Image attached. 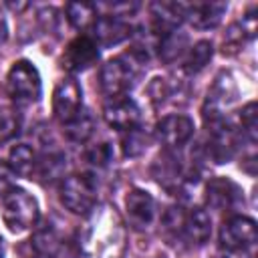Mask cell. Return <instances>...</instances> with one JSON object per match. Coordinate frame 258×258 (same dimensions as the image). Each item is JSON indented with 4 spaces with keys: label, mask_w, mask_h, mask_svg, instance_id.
Listing matches in <instances>:
<instances>
[{
    "label": "cell",
    "mask_w": 258,
    "mask_h": 258,
    "mask_svg": "<svg viewBox=\"0 0 258 258\" xmlns=\"http://www.w3.org/2000/svg\"><path fill=\"white\" fill-rule=\"evenodd\" d=\"M81 252L85 258H121L125 252V226L111 206L97 208L81 232Z\"/></svg>",
    "instance_id": "6da1fadb"
},
{
    "label": "cell",
    "mask_w": 258,
    "mask_h": 258,
    "mask_svg": "<svg viewBox=\"0 0 258 258\" xmlns=\"http://www.w3.org/2000/svg\"><path fill=\"white\" fill-rule=\"evenodd\" d=\"M2 220L4 226L14 234L28 232L38 220L36 200L28 191L14 187L2 198Z\"/></svg>",
    "instance_id": "7a4b0ae2"
},
{
    "label": "cell",
    "mask_w": 258,
    "mask_h": 258,
    "mask_svg": "<svg viewBox=\"0 0 258 258\" xmlns=\"http://www.w3.org/2000/svg\"><path fill=\"white\" fill-rule=\"evenodd\" d=\"M8 97L18 105H30L40 99L42 85L36 67L28 60H16L6 77Z\"/></svg>",
    "instance_id": "3957f363"
},
{
    "label": "cell",
    "mask_w": 258,
    "mask_h": 258,
    "mask_svg": "<svg viewBox=\"0 0 258 258\" xmlns=\"http://www.w3.org/2000/svg\"><path fill=\"white\" fill-rule=\"evenodd\" d=\"M60 202L62 206L77 214L85 216L95 210L97 204V185L91 175L87 173H73L60 183Z\"/></svg>",
    "instance_id": "277c9868"
},
{
    "label": "cell",
    "mask_w": 258,
    "mask_h": 258,
    "mask_svg": "<svg viewBox=\"0 0 258 258\" xmlns=\"http://www.w3.org/2000/svg\"><path fill=\"white\" fill-rule=\"evenodd\" d=\"M135 79H137V67L131 60H127L125 56L107 60L101 67V75H99L101 89L113 99L123 97L133 87Z\"/></svg>",
    "instance_id": "5b68a950"
},
{
    "label": "cell",
    "mask_w": 258,
    "mask_h": 258,
    "mask_svg": "<svg viewBox=\"0 0 258 258\" xmlns=\"http://www.w3.org/2000/svg\"><path fill=\"white\" fill-rule=\"evenodd\" d=\"M236 97H238V89H236V83H234L232 75L230 73H220L216 77L212 89L208 91V97H206V103H204V109H202L206 125L222 121L224 111L234 105Z\"/></svg>",
    "instance_id": "8992f818"
},
{
    "label": "cell",
    "mask_w": 258,
    "mask_h": 258,
    "mask_svg": "<svg viewBox=\"0 0 258 258\" xmlns=\"http://www.w3.org/2000/svg\"><path fill=\"white\" fill-rule=\"evenodd\" d=\"M256 242V224L246 216H232L220 228V246L228 252H246Z\"/></svg>",
    "instance_id": "52a82bcc"
},
{
    "label": "cell",
    "mask_w": 258,
    "mask_h": 258,
    "mask_svg": "<svg viewBox=\"0 0 258 258\" xmlns=\"http://www.w3.org/2000/svg\"><path fill=\"white\" fill-rule=\"evenodd\" d=\"M83 97V91H81V85L69 77V79H62L58 81V85L54 87V93H52V113L54 117L67 125L71 119H75L81 111V99Z\"/></svg>",
    "instance_id": "ba28073f"
},
{
    "label": "cell",
    "mask_w": 258,
    "mask_h": 258,
    "mask_svg": "<svg viewBox=\"0 0 258 258\" xmlns=\"http://www.w3.org/2000/svg\"><path fill=\"white\" fill-rule=\"evenodd\" d=\"M97 58H99L97 42L89 36H77L64 48L60 64L69 73H81V71H87L91 64H95Z\"/></svg>",
    "instance_id": "9c48e42d"
},
{
    "label": "cell",
    "mask_w": 258,
    "mask_h": 258,
    "mask_svg": "<svg viewBox=\"0 0 258 258\" xmlns=\"http://www.w3.org/2000/svg\"><path fill=\"white\" fill-rule=\"evenodd\" d=\"M155 133H157V139L165 147L175 149V147H181L183 143H187L189 137L194 135V121L185 115H179V113L165 115L157 123Z\"/></svg>",
    "instance_id": "30bf717a"
},
{
    "label": "cell",
    "mask_w": 258,
    "mask_h": 258,
    "mask_svg": "<svg viewBox=\"0 0 258 258\" xmlns=\"http://www.w3.org/2000/svg\"><path fill=\"white\" fill-rule=\"evenodd\" d=\"M103 115H105V121L119 131H129L133 127H139V121H141V111L137 103L125 95L109 101L103 109Z\"/></svg>",
    "instance_id": "8fae6325"
},
{
    "label": "cell",
    "mask_w": 258,
    "mask_h": 258,
    "mask_svg": "<svg viewBox=\"0 0 258 258\" xmlns=\"http://www.w3.org/2000/svg\"><path fill=\"white\" fill-rule=\"evenodd\" d=\"M242 202V189L228 177H214L206 185V204L218 212L234 210Z\"/></svg>",
    "instance_id": "7c38bea8"
},
{
    "label": "cell",
    "mask_w": 258,
    "mask_h": 258,
    "mask_svg": "<svg viewBox=\"0 0 258 258\" xmlns=\"http://www.w3.org/2000/svg\"><path fill=\"white\" fill-rule=\"evenodd\" d=\"M210 127V141H208V155L216 161V163H224L228 161L238 145V137L236 131L226 123V119L216 121Z\"/></svg>",
    "instance_id": "4fadbf2b"
},
{
    "label": "cell",
    "mask_w": 258,
    "mask_h": 258,
    "mask_svg": "<svg viewBox=\"0 0 258 258\" xmlns=\"http://www.w3.org/2000/svg\"><path fill=\"white\" fill-rule=\"evenodd\" d=\"M125 210H127V218L129 224L135 230H145L151 226L153 218H155V202L153 198L145 191V189H131L125 198Z\"/></svg>",
    "instance_id": "5bb4252c"
},
{
    "label": "cell",
    "mask_w": 258,
    "mask_h": 258,
    "mask_svg": "<svg viewBox=\"0 0 258 258\" xmlns=\"http://www.w3.org/2000/svg\"><path fill=\"white\" fill-rule=\"evenodd\" d=\"M228 4L224 2H194L183 4V20H187L194 28L206 30L214 28L222 22V16L226 14Z\"/></svg>",
    "instance_id": "9a60e30c"
},
{
    "label": "cell",
    "mask_w": 258,
    "mask_h": 258,
    "mask_svg": "<svg viewBox=\"0 0 258 258\" xmlns=\"http://www.w3.org/2000/svg\"><path fill=\"white\" fill-rule=\"evenodd\" d=\"M181 20H183L181 2H157L151 6V32L157 38L175 32Z\"/></svg>",
    "instance_id": "2e32d148"
},
{
    "label": "cell",
    "mask_w": 258,
    "mask_h": 258,
    "mask_svg": "<svg viewBox=\"0 0 258 258\" xmlns=\"http://www.w3.org/2000/svg\"><path fill=\"white\" fill-rule=\"evenodd\" d=\"M212 234V218L204 208H194L185 214L183 226H181V236L191 244V246H204L210 240Z\"/></svg>",
    "instance_id": "e0dca14e"
},
{
    "label": "cell",
    "mask_w": 258,
    "mask_h": 258,
    "mask_svg": "<svg viewBox=\"0 0 258 258\" xmlns=\"http://www.w3.org/2000/svg\"><path fill=\"white\" fill-rule=\"evenodd\" d=\"M93 28H95V38L101 46L119 44L131 36L129 22L125 18H117V16H101V18H97Z\"/></svg>",
    "instance_id": "ac0fdd59"
},
{
    "label": "cell",
    "mask_w": 258,
    "mask_h": 258,
    "mask_svg": "<svg viewBox=\"0 0 258 258\" xmlns=\"http://www.w3.org/2000/svg\"><path fill=\"white\" fill-rule=\"evenodd\" d=\"M256 32V16L246 14L240 22H234L224 36V52H236Z\"/></svg>",
    "instance_id": "d6986e66"
},
{
    "label": "cell",
    "mask_w": 258,
    "mask_h": 258,
    "mask_svg": "<svg viewBox=\"0 0 258 258\" xmlns=\"http://www.w3.org/2000/svg\"><path fill=\"white\" fill-rule=\"evenodd\" d=\"M8 165L10 169L16 173V175H22V177H30L34 171H36V165H38V159H36V153L30 145L26 143H18L10 149V155H8Z\"/></svg>",
    "instance_id": "ffe728a7"
},
{
    "label": "cell",
    "mask_w": 258,
    "mask_h": 258,
    "mask_svg": "<svg viewBox=\"0 0 258 258\" xmlns=\"http://www.w3.org/2000/svg\"><path fill=\"white\" fill-rule=\"evenodd\" d=\"M67 18L71 22V26H75L77 30H87L91 26H95L97 22V6L89 4V2H71L67 4Z\"/></svg>",
    "instance_id": "44dd1931"
},
{
    "label": "cell",
    "mask_w": 258,
    "mask_h": 258,
    "mask_svg": "<svg viewBox=\"0 0 258 258\" xmlns=\"http://www.w3.org/2000/svg\"><path fill=\"white\" fill-rule=\"evenodd\" d=\"M64 127V135L75 141V143H85L91 135H93V129H95V121H93V115L85 109L79 111V115L75 119H71Z\"/></svg>",
    "instance_id": "7402d4cb"
},
{
    "label": "cell",
    "mask_w": 258,
    "mask_h": 258,
    "mask_svg": "<svg viewBox=\"0 0 258 258\" xmlns=\"http://www.w3.org/2000/svg\"><path fill=\"white\" fill-rule=\"evenodd\" d=\"M212 54H214V46H212L210 40H200V42H196V44L189 48V52H187V56H185V60H183V71H185L187 75L200 73V71L212 60Z\"/></svg>",
    "instance_id": "603a6c76"
},
{
    "label": "cell",
    "mask_w": 258,
    "mask_h": 258,
    "mask_svg": "<svg viewBox=\"0 0 258 258\" xmlns=\"http://www.w3.org/2000/svg\"><path fill=\"white\" fill-rule=\"evenodd\" d=\"M187 44V36L183 32H171V34H165L159 38L157 42V48H159V58L165 60V62H173L185 48Z\"/></svg>",
    "instance_id": "cb8c5ba5"
},
{
    "label": "cell",
    "mask_w": 258,
    "mask_h": 258,
    "mask_svg": "<svg viewBox=\"0 0 258 258\" xmlns=\"http://www.w3.org/2000/svg\"><path fill=\"white\" fill-rule=\"evenodd\" d=\"M153 175L159 183H163L165 187H169V183H177V177H179V163L175 161L173 155H159L153 163Z\"/></svg>",
    "instance_id": "d4e9b609"
},
{
    "label": "cell",
    "mask_w": 258,
    "mask_h": 258,
    "mask_svg": "<svg viewBox=\"0 0 258 258\" xmlns=\"http://www.w3.org/2000/svg\"><path fill=\"white\" fill-rule=\"evenodd\" d=\"M20 131V117L10 107H0V147L12 141Z\"/></svg>",
    "instance_id": "484cf974"
},
{
    "label": "cell",
    "mask_w": 258,
    "mask_h": 258,
    "mask_svg": "<svg viewBox=\"0 0 258 258\" xmlns=\"http://www.w3.org/2000/svg\"><path fill=\"white\" fill-rule=\"evenodd\" d=\"M121 147L127 157H137L147 149V135L139 127H133L125 131V137L121 139Z\"/></svg>",
    "instance_id": "4316f807"
},
{
    "label": "cell",
    "mask_w": 258,
    "mask_h": 258,
    "mask_svg": "<svg viewBox=\"0 0 258 258\" xmlns=\"http://www.w3.org/2000/svg\"><path fill=\"white\" fill-rule=\"evenodd\" d=\"M64 165H67V159H64L62 153H48V155H44L38 161L36 171H38L40 177H44V179L50 181V179H54V177H58L62 173Z\"/></svg>",
    "instance_id": "83f0119b"
},
{
    "label": "cell",
    "mask_w": 258,
    "mask_h": 258,
    "mask_svg": "<svg viewBox=\"0 0 258 258\" xmlns=\"http://www.w3.org/2000/svg\"><path fill=\"white\" fill-rule=\"evenodd\" d=\"M183 218H185V212L179 208V206H171L165 210L163 218H161V224H163V230L171 236H181V226H183Z\"/></svg>",
    "instance_id": "f1b7e54d"
},
{
    "label": "cell",
    "mask_w": 258,
    "mask_h": 258,
    "mask_svg": "<svg viewBox=\"0 0 258 258\" xmlns=\"http://www.w3.org/2000/svg\"><path fill=\"white\" fill-rule=\"evenodd\" d=\"M240 121H242V129L246 131V135L250 137V141L254 143L256 141V135H258V123H256V103H248L242 113H240Z\"/></svg>",
    "instance_id": "f546056e"
},
{
    "label": "cell",
    "mask_w": 258,
    "mask_h": 258,
    "mask_svg": "<svg viewBox=\"0 0 258 258\" xmlns=\"http://www.w3.org/2000/svg\"><path fill=\"white\" fill-rule=\"evenodd\" d=\"M87 159H89L91 163H95V165H105V163L111 159V145H109L107 141L93 145V147L87 151Z\"/></svg>",
    "instance_id": "4dcf8cb0"
},
{
    "label": "cell",
    "mask_w": 258,
    "mask_h": 258,
    "mask_svg": "<svg viewBox=\"0 0 258 258\" xmlns=\"http://www.w3.org/2000/svg\"><path fill=\"white\" fill-rule=\"evenodd\" d=\"M14 175L16 173L10 169V165L0 159V198H4L8 191L14 189Z\"/></svg>",
    "instance_id": "1f68e13d"
},
{
    "label": "cell",
    "mask_w": 258,
    "mask_h": 258,
    "mask_svg": "<svg viewBox=\"0 0 258 258\" xmlns=\"http://www.w3.org/2000/svg\"><path fill=\"white\" fill-rule=\"evenodd\" d=\"M6 36H8V26H6V20H4V16L0 12V42H4Z\"/></svg>",
    "instance_id": "d6a6232c"
},
{
    "label": "cell",
    "mask_w": 258,
    "mask_h": 258,
    "mask_svg": "<svg viewBox=\"0 0 258 258\" xmlns=\"http://www.w3.org/2000/svg\"><path fill=\"white\" fill-rule=\"evenodd\" d=\"M0 258H4V248H2V238H0Z\"/></svg>",
    "instance_id": "836d02e7"
},
{
    "label": "cell",
    "mask_w": 258,
    "mask_h": 258,
    "mask_svg": "<svg viewBox=\"0 0 258 258\" xmlns=\"http://www.w3.org/2000/svg\"><path fill=\"white\" fill-rule=\"evenodd\" d=\"M34 258H52V256H46V254H36Z\"/></svg>",
    "instance_id": "e575fe53"
}]
</instances>
